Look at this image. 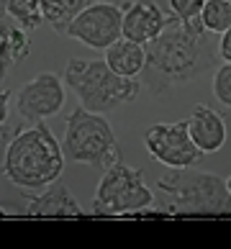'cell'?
<instances>
[{
	"label": "cell",
	"instance_id": "cell-1",
	"mask_svg": "<svg viewBox=\"0 0 231 249\" xmlns=\"http://www.w3.org/2000/svg\"><path fill=\"white\" fill-rule=\"evenodd\" d=\"M146 47V64L142 72V82H146L149 93L162 98L175 88L198 80L216 62L218 49L208 41V31L195 21H182L178 16H167L164 29Z\"/></svg>",
	"mask_w": 231,
	"mask_h": 249
},
{
	"label": "cell",
	"instance_id": "cell-2",
	"mask_svg": "<svg viewBox=\"0 0 231 249\" xmlns=\"http://www.w3.org/2000/svg\"><path fill=\"white\" fill-rule=\"evenodd\" d=\"M64 170V152L44 121L18 131L8 144L3 175L21 190H46Z\"/></svg>",
	"mask_w": 231,
	"mask_h": 249
},
{
	"label": "cell",
	"instance_id": "cell-3",
	"mask_svg": "<svg viewBox=\"0 0 231 249\" xmlns=\"http://www.w3.org/2000/svg\"><path fill=\"white\" fill-rule=\"evenodd\" d=\"M64 82L77 93L80 106L92 113H110L142 93V82L116 75L106 59H70L64 67Z\"/></svg>",
	"mask_w": 231,
	"mask_h": 249
},
{
	"label": "cell",
	"instance_id": "cell-4",
	"mask_svg": "<svg viewBox=\"0 0 231 249\" xmlns=\"http://www.w3.org/2000/svg\"><path fill=\"white\" fill-rule=\"evenodd\" d=\"M162 193V206L170 213H221L231 211V193L226 180L213 172L193 167H175L157 180Z\"/></svg>",
	"mask_w": 231,
	"mask_h": 249
},
{
	"label": "cell",
	"instance_id": "cell-5",
	"mask_svg": "<svg viewBox=\"0 0 231 249\" xmlns=\"http://www.w3.org/2000/svg\"><path fill=\"white\" fill-rule=\"evenodd\" d=\"M62 152L67 162L90 164V167H98V170H108L110 164L121 160L116 134L103 118V113H92V110L82 106H77L67 116Z\"/></svg>",
	"mask_w": 231,
	"mask_h": 249
},
{
	"label": "cell",
	"instance_id": "cell-6",
	"mask_svg": "<svg viewBox=\"0 0 231 249\" xmlns=\"http://www.w3.org/2000/svg\"><path fill=\"white\" fill-rule=\"evenodd\" d=\"M152 203L154 193L144 185L142 170L128 167L126 162L118 160L108 170H103L90 211L98 216H128L152 208Z\"/></svg>",
	"mask_w": 231,
	"mask_h": 249
},
{
	"label": "cell",
	"instance_id": "cell-7",
	"mask_svg": "<svg viewBox=\"0 0 231 249\" xmlns=\"http://www.w3.org/2000/svg\"><path fill=\"white\" fill-rule=\"evenodd\" d=\"M70 39H77L90 49H108L110 44L124 39V11L121 5L108 3V0H98V3L88 5L85 11L75 16V21L67 26Z\"/></svg>",
	"mask_w": 231,
	"mask_h": 249
},
{
	"label": "cell",
	"instance_id": "cell-8",
	"mask_svg": "<svg viewBox=\"0 0 231 249\" xmlns=\"http://www.w3.org/2000/svg\"><path fill=\"white\" fill-rule=\"evenodd\" d=\"M144 146L157 162L167 164V167H193L203 152L195 146V142L190 139V128L188 118L175 124H154L144 131Z\"/></svg>",
	"mask_w": 231,
	"mask_h": 249
},
{
	"label": "cell",
	"instance_id": "cell-9",
	"mask_svg": "<svg viewBox=\"0 0 231 249\" xmlns=\"http://www.w3.org/2000/svg\"><path fill=\"white\" fill-rule=\"evenodd\" d=\"M64 106V85L54 72H39L16 93V110L29 124L57 116Z\"/></svg>",
	"mask_w": 231,
	"mask_h": 249
},
{
	"label": "cell",
	"instance_id": "cell-10",
	"mask_svg": "<svg viewBox=\"0 0 231 249\" xmlns=\"http://www.w3.org/2000/svg\"><path fill=\"white\" fill-rule=\"evenodd\" d=\"M124 11V39L136 41V44H149L152 39L160 36V31L164 29V16L152 0H131V3L121 5Z\"/></svg>",
	"mask_w": 231,
	"mask_h": 249
},
{
	"label": "cell",
	"instance_id": "cell-11",
	"mask_svg": "<svg viewBox=\"0 0 231 249\" xmlns=\"http://www.w3.org/2000/svg\"><path fill=\"white\" fill-rule=\"evenodd\" d=\"M26 216H39V218H72V216H85V208L77 203V198L67 190V185L52 182L41 196L29 200Z\"/></svg>",
	"mask_w": 231,
	"mask_h": 249
},
{
	"label": "cell",
	"instance_id": "cell-12",
	"mask_svg": "<svg viewBox=\"0 0 231 249\" xmlns=\"http://www.w3.org/2000/svg\"><path fill=\"white\" fill-rule=\"evenodd\" d=\"M188 128L190 139L203 154L218 152L226 144V124L211 106H198L193 110V116L188 118Z\"/></svg>",
	"mask_w": 231,
	"mask_h": 249
},
{
	"label": "cell",
	"instance_id": "cell-13",
	"mask_svg": "<svg viewBox=\"0 0 231 249\" xmlns=\"http://www.w3.org/2000/svg\"><path fill=\"white\" fill-rule=\"evenodd\" d=\"M106 62L108 67L121 77H139L146 64V47L128 39H118L106 49Z\"/></svg>",
	"mask_w": 231,
	"mask_h": 249
},
{
	"label": "cell",
	"instance_id": "cell-14",
	"mask_svg": "<svg viewBox=\"0 0 231 249\" xmlns=\"http://www.w3.org/2000/svg\"><path fill=\"white\" fill-rule=\"evenodd\" d=\"M31 41L29 34L18 26H11L3 21V31H0V59H3V75L11 67H16L23 57H29Z\"/></svg>",
	"mask_w": 231,
	"mask_h": 249
},
{
	"label": "cell",
	"instance_id": "cell-15",
	"mask_svg": "<svg viewBox=\"0 0 231 249\" xmlns=\"http://www.w3.org/2000/svg\"><path fill=\"white\" fill-rule=\"evenodd\" d=\"M92 3H98V0H41L44 21L57 34H67V26L75 21V16Z\"/></svg>",
	"mask_w": 231,
	"mask_h": 249
},
{
	"label": "cell",
	"instance_id": "cell-16",
	"mask_svg": "<svg viewBox=\"0 0 231 249\" xmlns=\"http://www.w3.org/2000/svg\"><path fill=\"white\" fill-rule=\"evenodd\" d=\"M3 11L21 23V29L34 31L44 23L41 0H3Z\"/></svg>",
	"mask_w": 231,
	"mask_h": 249
},
{
	"label": "cell",
	"instance_id": "cell-17",
	"mask_svg": "<svg viewBox=\"0 0 231 249\" xmlns=\"http://www.w3.org/2000/svg\"><path fill=\"white\" fill-rule=\"evenodd\" d=\"M200 23L208 34H224L231 26V3L229 0H206L200 11Z\"/></svg>",
	"mask_w": 231,
	"mask_h": 249
},
{
	"label": "cell",
	"instance_id": "cell-18",
	"mask_svg": "<svg viewBox=\"0 0 231 249\" xmlns=\"http://www.w3.org/2000/svg\"><path fill=\"white\" fill-rule=\"evenodd\" d=\"M213 95L218 103L231 108V62H224L213 75Z\"/></svg>",
	"mask_w": 231,
	"mask_h": 249
},
{
	"label": "cell",
	"instance_id": "cell-19",
	"mask_svg": "<svg viewBox=\"0 0 231 249\" xmlns=\"http://www.w3.org/2000/svg\"><path fill=\"white\" fill-rule=\"evenodd\" d=\"M172 16L182 18V21H195L200 18V11L206 5V0H167Z\"/></svg>",
	"mask_w": 231,
	"mask_h": 249
},
{
	"label": "cell",
	"instance_id": "cell-20",
	"mask_svg": "<svg viewBox=\"0 0 231 249\" xmlns=\"http://www.w3.org/2000/svg\"><path fill=\"white\" fill-rule=\"evenodd\" d=\"M218 57L224 62H231V26L221 34V41H218Z\"/></svg>",
	"mask_w": 231,
	"mask_h": 249
},
{
	"label": "cell",
	"instance_id": "cell-21",
	"mask_svg": "<svg viewBox=\"0 0 231 249\" xmlns=\"http://www.w3.org/2000/svg\"><path fill=\"white\" fill-rule=\"evenodd\" d=\"M226 188H229V193H231V178H226Z\"/></svg>",
	"mask_w": 231,
	"mask_h": 249
},
{
	"label": "cell",
	"instance_id": "cell-22",
	"mask_svg": "<svg viewBox=\"0 0 231 249\" xmlns=\"http://www.w3.org/2000/svg\"><path fill=\"white\" fill-rule=\"evenodd\" d=\"M229 3H231V0H229Z\"/></svg>",
	"mask_w": 231,
	"mask_h": 249
}]
</instances>
